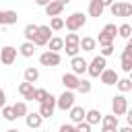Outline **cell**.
Here are the masks:
<instances>
[{
	"instance_id": "16",
	"label": "cell",
	"mask_w": 132,
	"mask_h": 132,
	"mask_svg": "<svg viewBox=\"0 0 132 132\" xmlns=\"http://www.w3.org/2000/svg\"><path fill=\"white\" fill-rule=\"evenodd\" d=\"M19 93L23 95V99H27V101H33V95H35V87H33V82H21L19 85Z\"/></svg>"
},
{
	"instance_id": "28",
	"label": "cell",
	"mask_w": 132,
	"mask_h": 132,
	"mask_svg": "<svg viewBox=\"0 0 132 132\" xmlns=\"http://www.w3.org/2000/svg\"><path fill=\"white\" fill-rule=\"evenodd\" d=\"M19 21L16 10H4V25H14Z\"/></svg>"
},
{
	"instance_id": "6",
	"label": "cell",
	"mask_w": 132,
	"mask_h": 132,
	"mask_svg": "<svg viewBox=\"0 0 132 132\" xmlns=\"http://www.w3.org/2000/svg\"><path fill=\"white\" fill-rule=\"evenodd\" d=\"M52 39V29L50 25H39L37 27V33L33 37V43L35 45H47V41Z\"/></svg>"
},
{
	"instance_id": "39",
	"label": "cell",
	"mask_w": 132,
	"mask_h": 132,
	"mask_svg": "<svg viewBox=\"0 0 132 132\" xmlns=\"http://www.w3.org/2000/svg\"><path fill=\"white\" fill-rule=\"evenodd\" d=\"M58 132H76V126L74 124H62Z\"/></svg>"
},
{
	"instance_id": "41",
	"label": "cell",
	"mask_w": 132,
	"mask_h": 132,
	"mask_svg": "<svg viewBox=\"0 0 132 132\" xmlns=\"http://www.w3.org/2000/svg\"><path fill=\"white\" fill-rule=\"evenodd\" d=\"M126 122H128V126H132V107H128V111H126Z\"/></svg>"
},
{
	"instance_id": "46",
	"label": "cell",
	"mask_w": 132,
	"mask_h": 132,
	"mask_svg": "<svg viewBox=\"0 0 132 132\" xmlns=\"http://www.w3.org/2000/svg\"><path fill=\"white\" fill-rule=\"evenodd\" d=\"M0 27H6L4 25V10H0Z\"/></svg>"
},
{
	"instance_id": "19",
	"label": "cell",
	"mask_w": 132,
	"mask_h": 132,
	"mask_svg": "<svg viewBox=\"0 0 132 132\" xmlns=\"http://www.w3.org/2000/svg\"><path fill=\"white\" fill-rule=\"evenodd\" d=\"M103 10H105V6H103L99 0H91V2H89V16L99 19V16L103 14Z\"/></svg>"
},
{
	"instance_id": "11",
	"label": "cell",
	"mask_w": 132,
	"mask_h": 132,
	"mask_svg": "<svg viewBox=\"0 0 132 132\" xmlns=\"http://www.w3.org/2000/svg\"><path fill=\"white\" fill-rule=\"evenodd\" d=\"M70 66H72V72H74L76 76H80V74L87 72L89 62H87L85 58H80V56H74V58H70Z\"/></svg>"
},
{
	"instance_id": "33",
	"label": "cell",
	"mask_w": 132,
	"mask_h": 132,
	"mask_svg": "<svg viewBox=\"0 0 132 132\" xmlns=\"http://www.w3.org/2000/svg\"><path fill=\"white\" fill-rule=\"evenodd\" d=\"M109 10H111L113 16H122V12H124V2H113V4L109 6Z\"/></svg>"
},
{
	"instance_id": "10",
	"label": "cell",
	"mask_w": 132,
	"mask_h": 132,
	"mask_svg": "<svg viewBox=\"0 0 132 132\" xmlns=\"http://www.w3.org/2000/svg\"><path fill=\"white\" fill-rule=\"evenodd\" d=\"M120 66H122L124 72H130V70H132V45H130V43H126V47H124V52H122Z\"/></svg>"
},
{
	"instance_id": "38",
	"label": "cell",
	"mask_w": 132,
	"mask_h": 132,
	"mask_svg": "<svg viewBox=\"0 0 132 132\" xmlns=\"http://www.w3.org/2000/svg\"><path fill=\"white\" fill-rule=\"evenodd\" d=\"M122 16H124V19L132 16V4H130V2H124V12H122Z\"/></svg>"
},
{
	"instance_id": "43",
	"label": "cell",
	"mask_w": 132,
	"mask_h": 132,
	"mask_svg": "<svg viewBox=\"0 0 132 132\" xmlns=\"http://www.w3.org/2000/svg\"><path fill=\"white\" fill-rule=\"evenodd\" d=\"M99 2H101V4H103V6H111V4H113V2H116V0H99Z\"/></svg>"
},
{
	"instance_id": "42",
	"label": "cell",
	"mask_w": 132,
	"mask_h": 132,
	"mask_svg": "<svg viewBox=\"0 0 132 132\" xmlns=\"http://www.w3.org/2000/svg\"><path fill=\"white\" fill-rule=\"evenodd\" d=\"M50 2H52V0H35V4H37V6H47Z\"/></svg>"
},
{
	"instance_id": "4",
	"label": "cell",
	"mask_w": 132,
	"mask_h": 132,
	"mask_svg": "<svg viewBox=\"0 0 132 132\" xmlns=\"http://www.w3.org/2000/svg\"><path fill=\"white\" fill-rule=\"evenodd\" d=\"M54 111H56V97L52 93H47V97L39 103V116L45 120V118H52Z\"/></svg>"
},
{
	"instance_id": "12",
	"label": "cell",
	"mask_w": 132,
	"mask_h": 132,
	"mask_svg": "<svg viewBox=\"0 0 132 132\" xmlns=\"http://www.w3.org/2000/svg\"><path fill=\"white\" fill-rule=\"evenodd\" d=\"M118 78H120V76H118V72H116V70H111V68H105V70L99 74V80H101L103 85H107V87L116 85V82H118Z\"/></svg>"
},
{
	"instance_id": "30",
	"label": "cell",
	"mask_w": 132,
	"mask_h": 132,
	"mask_svg": "<svg viewBox=\"0 0 132 132\" xmlns=\"http://www.w3.org/2000/svg\"><path fill=\"white\" fill-rule=\"evenodd\" d=\"M118 35H120V37H124V39H128V37L132 35V25H128V23L120 25V27H118Z\"/></svg>"
},
{
	"instance_id": "40",
	"label": "cell",
	"mask_w": 132,
	"mask_h": 132,
	"mask_svg": "<svg viewBox=\"0 0 132 132\" xmlns=\"http://www.w3.org/2000/svg\"><path fill=\"white\" fill-rule=\"evenodd\" d=\"M6 105V93H4V89H0V109Z\"/></svg>"
},
{
	"instance_id": "36",
	"label": "cell",
	"mask_w": 132,
	"mask_h": 132,
	"mask_svg": "<svg viewBox=\"0 0 132 132\" xmlns=\"http://www.w3.org/2000/svg\"><path fill=\"white\" fill-rule=\"evenodd\" d=\"M74 126H76V132H91V124L85 122V120L78 122V124H74Z\"/></svg>"
},
{
	"instance_id": "31",
	"label": "cell",
	"mask_w": 132,
	"mask_h": 132,
	"mask_svg": "<svg viewBox=\"0 0 132 132\" xmlns=\"http://www.w3.org/2000/svg\"><path fill=\"white\" fill-rule=\"evenodd\" d=\"M2 118H4L6 122H14V120H16V116H14V111H12V105H4V107H2Z\"/></svg>"
},
{
	"instance_id": "48",
	"label": "cell",
	"mask_w": 132,
	"mask_h": 132,
	"mask_svg": "<svg viewBox=\"0 0 132 132\" xmlns=\"http://www.w3.org/2000/svg\"><path fill=\"white\" fill-rule=\"evenodd\" d=\"M60 2H62V4H64V6H66V4H68V2H70V0H60Z\"/></svg>"
},
{
	"instance_id": "5",
	"label": "cell",
	"mask_w": 132,
	"mask_h": 132,
	"mask_svg": "<svg viewBox=\"0 0 132 132\" xmlns=\"http://www.w3.org/2000/svg\"><path fill=\"white\" fill-rule=\"evenodd\" d=\"M72 105H74V91L64 89V93H62L60 97H56V107L62 109V111H68Z\"/></svg>"
},
{
	"instance_id": "44",
	"label": "cell",
	"mask_w": 132,
	"mask_h": 132,
	"mask_svg": "<svg viewBox=\"0 0 132 132\" xmlns=\"http://www.w3.org/2000/svg\"><path fill=\"white\" fill-rule=\"evenodd\" d=\"M118 132H132V126H124V128H118Z\"/></svg>"
},
{
	"instance_id": "27",
	"label": "cell",
	"mask_w": 132,
	"mask_h": 132,
	"mask_svg": "<svg viewBox=\"0 0 132 132\" xmlns=\"http://www.w3.org/2000/svg\"><path fill=\"white\" fill-rule=\"evenodd\" d=\"M37 27H39V25H33V23H29V25L25 27L23 35H25V39H27V41H33V37H35V33H37Z\"/></svg>"
},
{
	"instance_id": "7",
	"label": "cell",
	"mask_w": 132,
	"mask_h": 132,
	"mask_svg": "<svg viewBox=\"0 0 132 132\" xmlns=\"http://www.w3.org/2000/svg\"><path fill=\"white\" fill-rule=\"evenodd\" d=\"M62 62V58H60V52H52V50H47V52H43L41 56H39V64L41 66H58Z\"/></svg>"
},
{
	"instance_id": "49",
	"label": "cell",
	"mask_w": 132,
	"mask_h": 132,
	"mask_svg": "<svg viewBox=\"0 0 132 132\" xmlns=\"http://www.w3.org/2000/svg\"><path fill=\"white\" fill-rule=\"evenodd\" d=\"M128 43H130V45H132V35H130V37H128Z\"/></svg>"
},
{
	"instance_id": "45",
	"label": "cell",
	"mask_w": 132,
	"mask_h": 132,
	"mask_svg": "<svg viewBox=\"0 0 132 132\" xmlns=\"http://www.w3.org/2000/svg\"><path fill=\"white\" fill-rule=\"evenodd\" d=\"M101 132H118V128H103L101 126Z\"/></svg>"
},
{
	"instance_id": "8",
	"label": "cell",
	"mask_w": 132,
	"mask_h": 132,
	"mask_svg": "<svg viewBox=\"0 0 132 132\" xmlns=\"http://www.w3.org/2000/svg\"><path fill=\"white\" fill-rule=\"evenodd\" d=\"M126 111H128V101H126L124 93H122V95H116V97L111 99V113H113V116H124Z\"/></svg>"
},
{
	"instance_id": "13",
	"label": "cell",
	"mask_w": 132,
	"mask_h": 132,
	"mask_svg": "<svg viewBox=\"0 0 132 132\" xmlns=\"http://www.w3.org/2000/svg\"><path fill=\"white\" fill-rule=\"evenodd\" d=\"M25 124H27V128L37 130V128H41L43 118L39 116V111H33V113H27V116H25Z\"/></svg>"
},
{
	"instance_id": "37",
	"label": "cell",
	"mask_w": 132,
	"mask_h": 132,
	"mask_svg": "<svg viewBox=\"0 0 132 132\" xmlns=\"http://www.w3.org/2000/svg\"><path fill=\"white\" fill-rule=\"evenodd\" d=\"M116 50H113V43H109V45H101V56L103 58H107V56H111Z\"/></svg>"
},
{
	"instance_id": "20",
	"label": "cell",
	"mask_w": 132,
	"mask_h": 132,
	"mask_svg": "<svg viewBox=\"0 0 132 132\" xmlns=\"http://www.w3.org/2000/svg\"><path fill=\"white\" fill-rule=\"evenodd\" d=\"M80 50L82 52H95V47H97V39L95 37H80Z\"/></svg>"
},
{
	"instance_id": "34",
	"label": "cell",
	"mask_w": 132,
	"mask_h": 132,
	"mask_svg": "<svg viewBox=\"0 0 132 132\" xmlns=\"http://www.w3.org/2000/svg\"><path fill=\"white\" fill-rule=\"evenodd\" d=\"M76 91H78V93H82V95L91 93V82H89V80H85V78H80V82H78Z\"/></svg>"
},
{
	"instance_id": "32",
	"label": "cell",
	"mask_w": 132,
	"mask_h": 132,
	"mask_svg": "<svg viewBox=\"0 0 132 132\" xmlns=\"http://www.w3.org/2000/svg\"><path fill=\"white\" fill-rule=\"evenodd\" d=\"M50 29H52V31H60V29H64V19H60V16H52V21H50Z\"/></svg>"
},
{
	"instance_id": "15",
	"label": "cell",
	"mask_w": 132,
	"mask_h": 132,
	"mask_svg": "<svg viewBox=\"0 0 132 132\" xmlns=\"http://www.w3.org/2000/svg\"><path fill=\"white\" fill-rule=\"evenodd\" d=\"M78 82H80V78H78L74 72H66V74L62 76V85H64V89H70V91H74V89L78 87Z\"/></svg>"
},
{
	"instance_id": "26",
	"label": "cell",
	"mask_w": 132,
	"mask_h": 132,
	"mask_svg": "<svg viewBox=\"0 0 132 132\" xmlns=\"http://www.w3.org/2000/svg\"><path fill=\"white\" fill-rule=\"evenodd\" d=\"M47 45H50L52 52H60V50H64V39L62 37H52L47 41Z\"/></svg>"
},
{
	"instance_id": "17",
	"label": "cell",
	"mask_w": 132,
	"mask_h": 132,
	"mask_svg": "<svg viewBox=\"0 0 132 132\" xmlns=\"http://www.w3.org/2000/svg\"><path fill=\"white\" fill-rule=\"evenodd\" d=\"M68 111H70V120H72V124L82 122V120H85V113H87V109H85L82 105H72Z\"/></svg>"
},
{
	"instance_id": "14",
	"label": "cell",
	"mask_w": 132,
	"mask_h": 132,
	"mask_svg": "<svg viewBox=\"0 0 132 132\" xmlns=\"http://www.w3.org/2000/svg\"><path fill=\"white\" fill-rule=\"evenodd\" d=\"M45 8V14L47 16H60L62 14V10H64V4L60 2V0H52L47 6H43Z\"/></svg>"
},
{
	"instance_id": "3",
	"label": "cell",
	"mask_w": 132,
	"mask_h": 132,
	"mask_svg": "<svg viewBox=\"0 0 132 132\" xmlns=\"http://www.w3.org/2000/svg\"><path fill=\"white\" fill-rule=\"evenodd\" d=\"M105 66H107V60L99 54V56H95L91 62H89V66H87V72H89V76H93V78H97L103 70H105Z\"/></svg>"
},
{
	"instance_id": "23",
	"label": "cell",
	"mask_w": 132,
	"mask_h": 132,
	"mask_svg": "<svg viewBox=\"0 0 132 132\" xmlns=\"http://www.w3.org/2000/svg\"><path fill=\"white\" fill-rule=\"evenodd\" d=\"M12 111H14V116H16V118H25V116L29 113V109H27V103H25V101H16V103L12 105Z\"/></svg>"
},
{
	"instance_id": "29",
	"label": "cell",
	"mask_w": 132,
	"mask_h": 132,
	"mask_svg": "<svg viewBox=\"0 0 132 132\" xmlns=\"http://www.w3.org/2000/svg\"><path fill=\"white\" fill-rule=\"evenodd\" d=\"M78 43H80V37L76 35V31H70L64 37V45H78Z\"/></svg>"
},
{
	"instance_id": "25",
	"label": "cell",
	"mask_w": 132,
	"mask_h": 132,
	"mask_svg": "<svg viewBox=\"0 0 132 132\" xmlns=\"http://www.w3.org/2000/svg\"><path fill=\"white\" fill-rule=\"evenodd\" d=\"M116 87H118L120 93H128V91H132V80L130 78H118Z\"/></svg>"
},
{
	"instance_id": "21",
	"label": "cell",
	"mask_w": 132,
	"mask_h": 132,
	"mask_svg": "<svg viewBox=\"0 0 132 132\" xmlns=\"http://www.w3.org/2000/svg\"><path fill=\"white\" fill-rule=\"evenodd\" d=\"M19 54H21L23 58H31V56L35 54V43H33V41H25V43L19 47Z\"/></svg>"
},
{
	"instance_id": "9",
	"label": "cell",
	"mask_w": 132,
	"mask_h": 132,
	"mask_svg": "<svg viewBox=\"0 0 132 132\" xmlns=\"http://www.w3.org/2000/svg\"><path fill=\"white\" fill-rule=\"evenodd\" d=\"M14 60H16V47L4 45V47L0 50V62H2L4 66H10V64H14Z\"/></svg>"
},
{
	"instance_id": "50",
	"label": "cell",
	"mask_w": 132,
	"mask_h": 132,
	"mask_svg": "<svg viewBox=\"0 0 132 132\" xmlns=\"http://www.w3.org/2000/svg\"><path fill=\"white\" fill-rule=\"evenodd\" d=\"M128 74H130V76H128V78H130V80H132V70H130V72H128Z\"/></svg>"
},
{
	"instance_id": "35",
	"label": "cell",
	"mask_w": 132,
	"mask_h": 132,
	"mask_svg": "<svg viewBox=\"0 0 132 132\" xmlns=\"http://www.w3.org/2000/svg\"><path fill=\"white\" fill-rule=\"evenodd\" d=\"M45 97H47V91H45V89H35V95H33V101H39V103H41V101H43Z\"/></svg>"
},
{
	"instance_id": "1",
	"label": "cell",
	"mask_w": 132,
	"mask_h": 132,
	"mask_svg": "<svg viewBox=\"0 0 132 132\" xmlns=\"http://www.w3.org/2000/svg\"><path fill=\"white\" fill-rule=\"evenodd\" d=\"M116 35H118V27H116L113 23H107V25L101 29V33H99L97 43H99V45H109V43H113Z\"/></svg>"
},
{
	"instance_id": "2",
	"label": "cell",
	"mask_w": 132,
	"mask_h": 132,
	"mask_svg": "<svg viewBox=\"0 0 132 132\" xmlns=\"http://www.w3.org/2000/svg\"><path fill=\"white\" fill-rule=\"evenodd\" d=\"M85 23H87V16H85L82 12H72L70 16H66L64 27H66L68 31H78V29L85 27Z\"/></svg>"
},
{
	"instance_id": "22",
	"label": "cell",
	"mask_w": 132,
	"mask_h": 132,
	"mask_svg": "<svg viewBox=\"0 0 132 132\" xmlns=\"http://www.w3.org/2000/svg\"><path fill=\"white\" fill-rule=\"evenodd\" d=\"M23 78H25L27 82H37V78H39V70H37L35 66H29V68H25Z\"/></svg>"
},
{
	"instance_id": "18",
	"label": "cell",
	"mask_w": 132,
	"mask_h": 132,
	"mask_svg": "<svg viewBox=\"0 0 132 132\" xmlns=\"http://www.w3.org/2000/svg\"><path fill=\"white\" fill-rule=\"evenodd\" d=\"M101 118H103V113L99 109H87V113H85V122H89L91 126L101 124Z\"/></svg>"
},
{
	"instance_id": "47",
	"label": "cell",
	"mask_w": 132,
	"mask_h": 132,
	"mask_svg": "<svg viewBox=\"0 0 132 132\" xmlns=\"http://www.w3.org/2000/svg\"><path fill=\"white\" fill-rule=\"evenodd\" d=\"M6 132H21L19 128H10V130H6Z\"/></svg>"
},
{
	"instance_id": "51",
	"label": "cell",
	"mask_w": 132,
	"mask_h": 132,
	"mask_svg": "<svg viewBox=\"0 0 132 132\" xmlns=\"http://www.w3.org/2000/svg\"><path fill=\"white\" fill-rule=\"evenodd\" d=\"M45 132H50V130H45Z\"/></svg>"
},
{
	"instance_id": "24",
	"label": "cell",
	"mask_w": 132,
	"mask_h": 132,
	"mask_svg": "<svg viewBox=\"0 0 132 132\" xmlns=\"http://www.w3.org/2000/svg\"><path fill=\"white\" fill-rule=\"evenodd\" d=\"M101 126L103 128H118V116H113V113L103 116L101 118Z\"/></svg>"
}]
</instances>
